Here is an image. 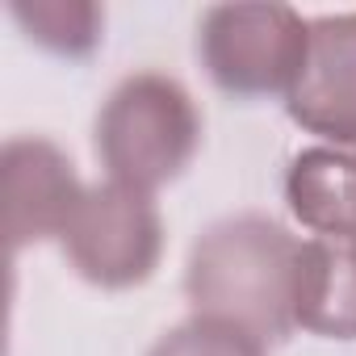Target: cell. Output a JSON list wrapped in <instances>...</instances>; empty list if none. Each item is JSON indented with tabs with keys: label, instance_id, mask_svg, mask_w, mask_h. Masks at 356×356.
Listing matches in <instances>:
<instances>
[{
	"label": "cell",
	"instance_id": "cell-5",
	"mask_svg": "<svg viewBox=\"0 0 356 356\" xmlns=\"http://www.w3.org/2000/svg\"><path fill=\"white\" fill-rule=\"evenodd\" d=\"M289 118L310 134L356 143V13L310 22L306 63L289 88Z\"/></svg>",
	"mask_w": 356,
	"mask_h": 356
},
{
	"label": "cell",
	"instance_id": "cell-9",
	"mask_svg": "<svg viewBox=\"0 0 356 356\" xmlns=\"http://www.w3.org/2000/svg\"><path fill=\"white\" fill-rule=\"evenodd\" d=\"M13 17L26 34L59 55H84L101 42V9L97 5H67V0H38V5H13Z\"/></svg>",
	"mask_w": 356,
	"mask_h": 356
},
{
	"label": "cell",
	"instance_id": "cell-3",
	"mask_svg": "<svg viewBox=\"0 0 356 356\" xmlns=\"http://www.w3.org/2000/svg\"><path fill=\"white\" fill-rule=\"evenodd\" d=\"M310 26L289 5H218L202 22V59L235 97L289 92L302 76Z\"/></svg>",
	"mask_w": 356,
	"mask_h": 356
},
{
	"label": "cell",
	"instance_id": "cell-7",
	"mask_svg": "<svg viewBox=\"0 0 356 356\" xmlns=\"http://www.w3.org/2000/svg\"><path fill=\"white\" fill-rule=\"evenodd\" d=\"M293 323L314 335L356 339V239L323 235L302 243Z\"/></svg>",
	"mask_w": 356,
	"mask_h": 356
},
{
	"label": "cell",
	"instance_id": "cell-8",
	"mask_svg": "<svg viewBox=\"0 0 356 356\" xmlns=\"http://www.w3.org/2000/svg\"><path fill=\"white\" fill-rule=\"evenodd\" d=\"M285 197L302 227L335 239H356V151H302L289 168Z\"/></svg>",
	"mask_w": 356,
	"mask_h": 356
},
{
	"label": "cell",
	"instance_id": "cell-1",
	"mask_svg": "<svg viewBox=\"0 0 356 356\" xmlns=\"http://www.w3.org/2000/svg\"><path fill=\"white\" fill-rule=\"evenodd\" d=\"M302 243L273 218L243 214L210 227L189 256V302L197 318H218L252 339H281L293 323Z\"/></svg>",
	"mask_w": 356,
	"mask_h": 356
},
{
	"label": "cell",
	"instance_id": "cell-10",
	"mask_svg": "<svg viewBox=\"0 0 356 356\" xmlns=\"http://www.w3.org/2000/svg\"><path fill=\"white\" fill-rule=\"evenodd\" d=\"M151 356H264V343L231 323L193 318L185 327H176L172 335H163Z\"/></svg>",
	"mask_w": 356,
	"mask_h": 356
},
{
	"label": "cell",
	"instance_id": "cell-4",
	"mask_svg": "<svg viewBox=\"0 0 356 356\" xmlns=\"http://www.w3.org/2000/svg\"><path fill=\"white\" fill-rule=\"evenodd\" d=\"M63 248L84 281L101 289L138 285L159 264V214L147 193L126 189L118 181L88 189L63 231Z\"/></svg>",
	"mask_w": 356,
	"mask_h": 356
},
{
	"label": "cell",
	"instance_id": "cell-6",
	"mask_svg": "<svg viewBox=\"0 0 356 356\" xmlns=\"http://www.w3.org/2000/svg\"><path fill=\"white\" fill-rule=\"evenodd\" d=\"M0 176H5V231L13 248L67 231L84 193L76 185L67 155L55 143L13 138L5 147Z\"/></svg>",
	"mask_w": 356,
	"mask_h": 356
},
{
	"label": "cell",
	"instance_id": "cell-2",
	"mask_svg": "<svg viewBox=\"0 0 356 356\" xmlns=\"http://www.w3.org/2000/svg\"><path fill=\"white\" fill-rule=\"evenodd\" d=\"M202 143V118L193 97L159 76L143 72L113 88L97 122V151L113 181L151 193L176 181Z\"/></svg>",
	"mask_w": 356,
	"mask_h": 356
}]
</instances>
